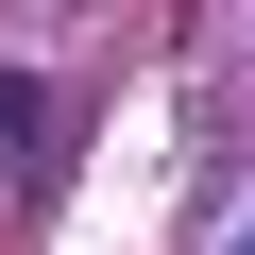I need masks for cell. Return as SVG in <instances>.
<instances>
[{"label": "cell", "mask_w": 255, "mask_h": 255, "mask_svg": "<svg viewBox=\"0 0 255 255\" xmlns=\"http://www.w3.org/2000/svg\"><path fill=\"white\" fill-rule=\"evenodd\" d=\"M34 170H51V85H34V68H0V204H17Z\"/></svg>", "instance_id": "1"}]
</instances>
